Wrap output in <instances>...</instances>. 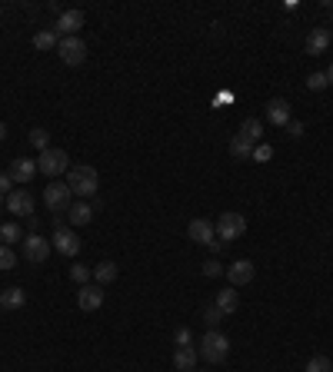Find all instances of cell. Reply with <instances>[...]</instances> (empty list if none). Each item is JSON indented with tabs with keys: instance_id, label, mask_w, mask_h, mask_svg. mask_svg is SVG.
Returning <instances> with one entry per match:
<instances>
[{
	"instance_id": "cell-1",
	"label": "cell",
	"mask_w": 333,
	"mask_h": 372,
	"mask_svg": "<svg viewBox=\"0 0 333 372\" xmlns=\"http://www.w3.org/2000/svg\"><path fill=\"white\" fill-rule=\"evenodd\" d=\"M67 186H70V193L74 196H93L97 193V186H100V177H97V170L87 163H77L67 170Z\"/></svg>"
},
{
	"instance_id": "cell-2",
	"label": "cell",
	"mask_w": 333,
	"mask_h": 372,
	"mask_svg": "<svg viewBox=\"0 0 333 372\" xmlns=\"http://www.w3.org/2000/svg\"><path fill=\"white\" fill-rule=\"evenodd\" d=\"M217 239H220V246L227 250L230 243H237V239L247 233V220H243V213H220V220H217Z\"/></svg>"
},
{
	"instance_id": "cell-3",
	"label": "cell",
	"mask_w": 333,
	"mask_h": 372,
	"mask_svg": "<svg viewBox=\"0 0 333 372\" xmlns=\"http://www.w3.org/2000/svg\"><path fill=\"white\" fill-rule=\"evenodd\" d=\"M197 353H200V359H207V362H213V366H217V362H224V359L230 356V339L220 332V329H210V332L200 339Z\"/></svg>"
},
{
	"instance_id": "cell-4",
	"label": "cell",
	"mask_w": 333,
	"mask_h": 372,
	"mask_svg": "<svg viewBox=\"0 0 333 372\" xmlns=\"http://www.w3.org/2000/svg\"><path fill=\"white\" fill-rule=\"evenodd\" d=\"M63 170H70V156L63 153V149L50 147L40 153V160H37V173H44V177H61Z\"/></svg>"
},
{
	"instance_id": "cell-5",
	"label": "cell",
	"mask_w": 333,
	"mask_h": 372,
	"mask_svg": "<svg viewBox=\"0 0 333 372\" xmlns=\"http://www.w3.org/2000/svg\"><path fill=\"white\" fill-rule=\"evenodd\" d=\"M70 200H74V193H70V186L67 183H50L44 190V203H47V209H54V213H67L70 209Z\"/></svg>"
},
{
	"instance_id": "cell-6",
	"label": "cell",
	"mask_w": 333,
	"mask_h": 372,
	"mask_svg": "<svg viewBox=\"0 0 333 372\" xmlns=\"http://www.w3.org/2000/svg\"><path fill=\"white\" fill-rule=\"evenodd\" d=\"M57 54H61V60L67 67H80L87 60V44L80 37H63L61 44H57Z\"/></svg>"
},
{
	"instance_id": "cell-7",
	"label": "cell",
	"mask_w": 333,
	"mask_h": 372,
	"mask_svg": "<svg viewBox=\"0 0 333 372\" xmlns=\"http://www.w3.org/2000/svg\"><path fill=\"white\" fill-rule=\"evenodd\" d=\"M24 243V256L31 259V263H47V256H50V239H44L40 233H27V236L20 239Z\"/></svg>"
},
{
	"instance_id": "cell-8",
	"label": "cell",
	"mask_w": 333,
	"mask_h": 372,
	"mask_svg": "<svg viewBox=\"0 0 333 372\" xmlns=\"http://www.w3.org/2000/svg\"><path fill=\"white\" fill-rule=\"evenodd\" d=\"M84 27V10H61L57 24H54V33L57 37H77V30Z\"/></svg>"
},
{
	"instance_id": "cell-9",
	"label": "cell",
	"mask_w": 333,
	"mask_h": 372,
	"mask_svg": "<svg viewBox=\"0 0 333 372\" xmlns=\"http://www.w3.org/2000/svg\"><path fill=\"white\" fill-rule=\"evenodd\" d=\"M77 306H80L84 313L100 309V306H104V286H97V283L80 286V293H77Z\"/></svg>"
},
{
	"instance_id": "cell-10",
	"label": "cell",
	"mask_w": 333,
	"mask_h": 372,
	"mask_svg": "<svg viewBox=\"0 0 333 372\" xmlns=\"http://www.w3.org/2000/svg\"><path fill=\"white\" fill-rule=\"evenodd\" d=\"M333 44V33H330V27H313L310 33H307V54L310 57H320V54H327V47Z\"/></svg>"
},
{
	"instance_id": "cell-11",
	"label": "cell",
	"mask_w": 333,
	"mask_h": 372,
	"mask_svg": "<svg viewBox=\"0 0 333 372\" xmlns=\"http://www.w3.org/2000/svg\"><path fill=\"white\" fill-rule=\"evenodd\" d=\"M7 209L17 213V216H24V220H31L33 216V196L27 190H10L7 193Z\"/></svg>"
},
{
	"instance_id": "cell-12",
	"label": "cell",
	"mask_w": 333,
	"mask_h": 372,
	"mask_svg": "<svg viewBox=\"0 0 333 372\" xmlns=\"http://www.w3.org/2000/svg\"><path fill=\"white\" fill-rule=\"evenodd\" d=\"M54 250H57L61 256H77L80 253V236H77L74 229L57 226V233H54Z\"/></svg>"
},
{
	"instance_id": "cell-13",
	"label": "cell",
	"mask_w": 333,
	"mask_h": 372,
	"mask_svg": "<svg viewBox=\"0 0 333 372\" xmlns=\"http://www.w3.org/2000/svg\"><path fill=\"white\" fill-rule=\"evenodd\" d=\"M187 236L200 243V246H213L217 243V229H213L210 220H194V223L187 226Z\"/></svg>"
},
{
	"instance_id": "cell-14",
	"label": "cell",
	"mask_w": 333,
	"mask_h": 372,
	"mask_svg": "<svg viewBox=\"0 0 333 372\" xmlns=\"http://www.w3.org/2000/svg\"><path fill=\"white\" fill-rule=\"evenodd\" d=\"M254 276H257V269H254V263H250V259H237L233 266H227L230 286H247Z\"/></svg>"
},
{
	"instance_id": "cell-15",
	"label": "cell",
	"mask_w": 333,
	"mask_h": 372,
	"mask_svg": "<svg viewBox=\"0 0 333 372\" xmlns=\"http://www.w3.org/2000/svg\"><path fill=\"white\" fill-rule=\"evenodd\" d=\"M290 117H293V110H290V104L284 97H273L270 104H267V120H270L273 127H287Z\"/></svg>"
},
{
	"instance_id": "cell-16",
	"label": "cell",
	"mask_w": 333,
	"mask_h": 372,
	"mask_svg": "<svg viewBox=\"0 0 333 372\" xmlns=\"http://www.w3.org/2000/svg\"><path fill=\"white\" fill-rule=\"evenodd\" d=\"M213 306L220 309L224 316H233L240 309V293H237V286H227V289H220L217 299H213Z\"/></svg>"
},
{
	"instance_id": "cell-17",
	"label": "cell",
	"mask_w": 333,
	"mask_h": 372,
	"mask_svg": "<svg viewBox=\"0 0 333 372\" xmlns=\"http://www.w3.org/2000/svg\"><path fill=\"white\" fill-rule=\"evenodd\" d=\"M7 173H10V179H14V183H20V186H24V183H31V179H33V173H37V163H33V160H27V156H17Z\"/></svg>"
},
{
	"instance_id": "cell-18",
	"label": "cell",
	"mask_w": 333,
	"mask_h": 372,
	"mask_svg": "<svg viewBox=\"0 0 333 372\" xmlns=\"http://www.w3.org/2000/svg\"><path fill=\"white\" fill-rule=\"evenodd\" d=\"M197 359L200 353L194 346H177V353H173V369L177 372H194L197 369Z\"/></svg>"
},
{
	"instance_id": "cell-19",
	"label": "cell",
	"mask_w": 333,
	"mask_h": 372,
	"mask_svg": "<svg viewBox=\"0 0 333 372\" xmlns=\"http://www.w3.org/2000/svg\"><path fill=\"white\" fill-rule=\"evenodd\" d=\"M254 149H257V143L247 140L243 134H237L230 140V156H233V160H254Z\"/></svg>"
},
{
	"instance_id": "cell-20",
	"label": "cell",
	"mask_w": 333,
	"mask_h": 372,
	"mask_svg": "<svg viewBox=\"0 0 333 372\" xmlns=\"http://www.w3.org/2000/svg\"><path fill=\"white\" fill-rule=\"evenodd\" d=\"M67 220L74 226H87L93 220V207L91 203H74V207L67 209Z\"/></svg>"
},
{
	"instance_id": "cell-21",
	"label": "cell",
	"mask_w": 333,
	"mask_h": 372,
	"mask_svg": "<svg viewBox=\"0 0 333 372\" xmlns=\"http://www.w3.org/2000/svg\"><path fill=\"white\" fill-rule=\"evenodd\" d=\"M24 302H27V293H24V289H17V286L0 293V309H20Z\"/></svg>"
},
{
	"instance_id": "cell-22",
	"label": "cell",
	"mask_w": 333,
	"mask_h": 372,
	"mask_svg": "<svg viewBox=\"0 0 333 372\" xmlns=\"http://www.w3.org/2000/svg\"><path fill=\"white\" fill-rule=\"evenodd\" d=\"M93 280H97V286H107L117 280V266L114 263H97L93 266Z\"/></svg>"
},
{
	"instance_id": "cell-23",
	"label": "cell",
	"mask_w": 333,
	"mask_h": 372,
	"mask_svg": "<svg viewBox=\"0 0 333 372\" xmlns=\"http://www.w3.org/2000/svg\"><path fill=\"white\" fill-rule=\"evenodd\" d=\"M57 44H61V40H57L54 30H37V33H33V47H37V50H57Z\"/></svg>"
},
{
	"instance_id": "cell-24",
	"label": "cell",
	"mask_w": 333,
	"mask_h": 372,
	"mask_svg": "<svg viewBox=\"0 0 333 372\" xmlns=\"http://www.w3.org/2000/svg\"><path fill=\"white\" fill-rule=\"evenodd\" d=\"M240 134L247 136V140H254V143H257L260 136H263V123H260L257 117H247L243 120V127H240Z\"/></svg>"
},
{
	"instance_id": "cell-25",
	"label": "cell",
	"mask_w": 333,
	"mask_h": 372,
	"mask_svg": "<svg viewBox=\"0 0 333 372\" xmlns=\"http://www.w3.org/2000/svg\"><path fill=\"white\" fill-rule=\"evenodd\" d=\"M91 276H93V269L84 266V263H74V266H70V280H74V283L87 286V283H91Z\"/></svg>"
},
{
	"instance_id": "cell-26",
	"label": "cell",
	"mask_w": 333,
	"mask_h": 372,
	"mask_svg": "<svg viewBox=\"0 0 333 372\" xmlns=\"http://www.w3.org/2000/svg\"><path fill=\"white\" fill-rule=\"evenodd\" d=\"M0 239H3V246H10V243H17V239H24V233H20V226L17 223H3L0 226Z\"/></svg>"
},
{
	"instance_id": "cell-27",
	"label": "cell",
	"mask_w": 333,
	"mask_h": 372,
	"mask_svg": "<svg viewBox=\"0 0 333 372\" xmlns=\"http://www.w3.org/2000/svg\"><path fill=\"white\" fill-rule=\"evenodd\" d=\"M303 372H333L330 356H313L310 362H307V369H303Z\"/></svg>"
},
{
	"instance_id": "cell-28",
	"label": "cell",
	"mask_w": 333,
	"mask_h": 372,
	"mask_svg": "<svg viewBox=\"0 0 333 372\" xmlns=\"http://www.w3.org/2000/svg\"><path fill=\"white\" fill-rule=\"evenodd\" d=\"M31 143H33V149H40V153H44V149H50V134L37 127V130H31Z\"/></svg>"
},
{
	"instance_id": "cell-29",
	"label": "cell",
	"mask_w": 333,
	"mask_h": 372,
	"mask_svg": "<svg viewBox=\"0 0 333 372\" xmlns=\"http://www.w3.org/2000/svg\"><path fill=\"white\" fill-rule=\"evenodd\" d=\"M14 266H17V256H14V250L0 243V269H14Z\"/></svg>"
},
{
	"instance_id": "cell-30",
	"label": "cell",
	"mask_w": 333,
	"mask_h": 372,
	"mask_svg": "<svg viewBox=\"0 0 333 372\" xmlns=\"http://www.w3.org/2000/svg\"><path fill=\"white\" fill-rule=\"evenodd\" d=\"M220 319H224V313H220L217 306H207V309H203V323H207V326H210V329H217V326H220Z\"/></svg>"
},
{
	"instance_id": "cell-31",
	"label": "cell",
	"mask_w": 333,
	"mask_h": 372,
	"mask_svg": "<svg viewBox=\"0 0 333 372\" xmlns=\"http://www.w3.org/2000/svg\"><path fill=\"white\" fill-rule=\"evenodd\" d=\"M327 83H330V80H327V74H323V70H317V74L307 76V87H310V90H323Z\"/></svg>"
},
{
	"instance_id": "cell-32",
	"label": "cell",
	"mask_w": 333,
	"mask_h": 372,
	"mask_svg": "<svg viewBox=\"0 0 333 372\" xmlns=\"http://www.w3.org/2000/svg\"><path fill=\"white\" fill-rule=\"evenodd\" d=\"M173 343L177 346H194V332H190L187 326H180L177 332H173Z\"/></svg>"
},
{
	"instance_id": "cell-33",
	"label": "cell",
	"mask_w": 333,
	"mask_h": 372,
	"mask_svg": "<svg viewBox=\"0 0 333 372\" xmlns=\"http://www.w3.org/2000/svg\"><path fill=\"white\" fill-rule=\"evenodd\" d=\"M273 156V147H267V143H260L257 149H254V163H267Z\"/></svg>"
},
{
	"instance_id": "cell-34",
	"label": "cell",
	"mask_w": 333,
	"mask_h": 372,
	"mask_svg": "<svg viewBox=\"0 0 333 372\" xmlns=\"http://www.w3.org/2000/svg\"><path fill=\"white\" fill-rule=\"evenodd\" d=\"M220 273H224V266H220L217 259H207V263H203V276H210V280H217Z\"/></svg>"
},
{
	"instance_id": "cell-35",
	"label": "cell",
	"mask_w": 333,
	"mask_h": 372,
	"mask_svg": "<svg viewBox=\"0 0 333 372\" xmlns=\"http://www.w3.org/2000/svg\"><path fill=\"white\" fill-rule=\"evenodd\" d=\"M287 134L293 136V140H297V136H303V123H297V120H290V123H287Z\"/></svg>"
},
{
	"instance_id": "cell-36",
	"label": "cell",
	"mask_w": 333,
	"mask_h": 372,
	"mask_svg": "<svg viewBox=\"0 0 333 372\" xmlns=\"http://www.w3.org/2000/svg\"><path fill=\"white\" fill-rule=\"evenodd\" d=\"M14 179H10V173H0V193H7V186H10Z\"/></svg>"
},
{
	"instance_id": "cell-37",
	"label": "cell",
	"mask_w": 333,
	"mask_h": 372,
	"mask_svg": "<svg viewBox=\"0 0 333 372\" xmlns=\"http://www.w3.org/2000/svg\"><path fill=\"white\" fill-rule=\"evenodd\" d=\"M323 10H330V17H333V0H323Z\"/></svg>"
},
{
	"instance_id": "cell-38",
	"label": "cell",
	"mask_w": 333,
	"mask_h": 372,
	"mask_svg": "<svg viewBox=\"0 0 333 372\" xmlns=\"http://www.w3.org/2000/svg\"><path fill=\"white\" fill-rule=\"evenodd\" d=\"M3 136H7V127H3V123H0V140H3Z\"/></svg>"
},
{
	"instance_id": "cell-39",
	"label": "cell",
	"mask_w": 333,
	"mask_h": 372,
	"mask_svg": "<svg viewBox=\"0 0 333 372\" xmlns=\"http://www.w3.org/2000/svg\"><path fill=\"white\" fill-rule=\"evenodd\" d=\"M327 80H330V83H333V63H330V70H327Z\"/></svg>"
},
{
	"instance_id": "cell-40",
	"label": "cell",
	"mask_w": 333,
	"mask_h": 372,
	"mask_svg": "<svg viewBox=\"0 0 333 372\" xmlns=\"http://www.w3.org/2000/svg\"><path fill=\"white\" fill-rule=\"evenodd\" d=\"M0 207H3V193H0Z\"/></svg>"
},
{
	"instance_id": "cell-41",
	"label": "cell",
	"mask_w": 333,
	"mask_h": 372,
	"mask_svg": "<svg viewBox=\"0 0 333 372\" xmlns=\"http://www.w3.org/2000/svg\"><path fill=\"white\" fill-rule=\"evenodd\" d=\"M194 372H203V369H194Z\"/></svg>"
}]
</instances>
